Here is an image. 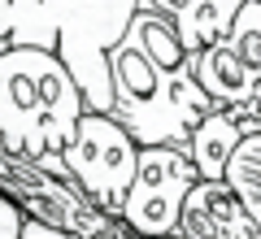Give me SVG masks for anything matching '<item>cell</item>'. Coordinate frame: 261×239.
I'll return each mask as SVG.
<instances>
[{
	"label": "cell",
	"mask_w": 261,
	"mask_h": 239,
	"mask_svg": "<svg viewBox=\"0 0 261 239\" xmlns=\"http://www.w3.org/2000/svg\"><path fill=\"white\" fill-rule=\"evenodd\" d=\"M87 113L83 92L57 52L5 48L0 52V148L22 161L61 156Z\"/></svg>",
	"instance_id": "cell-2"
},
{
	"label": "cell",
	"mask_w": 261,
	"mask_h": 239,
	"mask_svg": "<svg viewBox=\"0 0 261 239\" xmlns=\"http://www.w3.org/2000/svg\"><path fill=\"white\" fill-rule=\"evenodd\" d=\"M140 0H0V52H57L83 92L87 113H113L109 52L126 35Z\"/></svg>",
	"instance_id": "cell-1"
},
{
	"label": "cell",
	"mask_w": 261,
	"mask_h": 239,
	"mask_svg": "<svg viewBox=\"0 0 261 239\" xmlns=\"http://www.w3.org/2000/svg\"><path fill=\"white\" fill-rule=\"evenodd\" d=\"M192 78L214 109L248 122L261 118V0H248L226 35L192 57Z\"/></svg>",
	"instance_id": "cell-5"
},
{
	"label": "cell",
	"mask_w": 261,
	"mask_h": 239,
	"mask_svg": "<svg viewBox=\"0 0 261 239\" xmlns=\"http://www.w3.org/2000/svg\"><path fill=\"white\" fill-rule=\"evenodd\" d=\"M200 183L187 148H140V161H135V178H130V192L122 200V222L140 239H166L178 230V213H183L187 192Z\"/></svg>",
	"instance_id": "cell-7"
},
{
	"label": "cell",
	"mask_w": 261,
	"mask_h": 239,
	"mask_svg": "<svg viewBox=\"0 0 261 239\" xmlns=\"http://www.w3.org/2000/svg\"><path fill=\"white\" fill-rule=\"evenodd\" d=\"M0 196L27 222L65 230V235H79V239H140L122 222V213L96 209L70 178H57L44 166L22 161V156L5 152V148H0Z\"/></svg>",
	"instance_id": "cell-4"
},
{
	"label": "cell",
	"mask_w": 261,
	"mask_h": 239,
	"mask_svg": "<svg viewBox=\"0 0 261 239\" xmlns=\"http://www.w3.org/2000/svg\"><path fill=\"white\" fill-rule=\"evenodd\" d=\"M252 130H261V118L248 122V118H235V113L226 109H214L200 126L192 130V139H187V156H192L196 174L205 178H222L226 166H231L235 148L244 144V135H252Z\"/></svg>",
	"instance_id": "cell-9"
},
{
	"label": "cell",
	"mask_w": 261,
	"mask_h": 239,
	"mask_svg": "<svg viewBox=\"0 0 261 239\" xmlns=\"http://www.w3.org/2000/svg\"><path fill=\"white\" fill-rule=\"evenodd\" d=\"M140 9L161 13V18L178 31V39H183L187 52L192 57L200 52V39H196V0H140Z\"/></svg>",
	"instance_id": "cell-12"
},
{
	"label": "cell",
	"mask_w": 261,
	"mask_h": 239,
	"mask_svg": "<svg viewBox=\"0 0 261 239\" xmlns=\"http://www.w3.org/2000/svg\"><path fill=\"white\" fill-rule=\"evenodd\" d=\"M109 78H113V113L109 118L126 130L140 148H187L192 130L214 113L192 70H161L135 35H122L109 52Z\"/></svg>",
	"instance_id": "cell-3"
},
{
	"label": "cell",
	"mask_w": 261,
	"mask_h": 239,
	"mask_svg": "<svg viewBox=\"0 0 261 239\" xmlns=\"http://www.w3.org/2000/svg\"><path fill=\"white\" fill-rule=\"evenodd\" d=\"M22 222H27V218H22V213L0 196V239H18V235H22Z\"/></svg>",
	"instance_id": "cell-13"
},
{
	"label": "cell",
	"mask_w": 261,
	"mask_h": 239,
	"mask_svg": "<svg viewBox=\"0 0 261 239\" xmlns=\"http://www.w3.org/2000/svg\"><path fill=\"white\" fill-rule=\"evenodd\" d=\"M248 0H196V39H200V48L218 44V39L231 31L235 13L244 9Z\"/></svg>",
	"instance_id": "cell-11"
},
{
	"label": "cell",
	"mask_w": 261,
	"mask_h": 239,
	"mask_svg": "<svg viewBox=\"0 0 261 239\" xmlns=\"http://www.w3.org/2000/svg\"><path fill=\"white\" fill-rule=\"evenodd\" d=\"M135 161H140V144L109 113H83L74 139L61 152L65 178L105 213H122V200L135 178Z\"/></svg>",
	"instance_id": "cell-6"
},
{
	"label": "cell",
	"mask_w": 261,
	"mask_h": 239,
	"mask_svg": "<svg viewBox=\"0 0 261 239\" xmlns=\"http://www.w3.org/2000/svg\"><path fill=\"white\" fill-rule=\"evenodd\" d=\"M240 239H261V226H257V222H252V226H248V230H244V235H240Z\"/></svg>",
	"instance_id": "cell-15"
},
{
	"label": "cell",
	"mask_w": 261,
	"mask_h": 239,
	"mask_svg": "<svg viewBox=\"0 0 261 239\" xmlns=\"http://www.w3.org/2000/svg\"><path fill=\"white\" fill-rule=\"evenodd\" d=\"M18 239H79V235H65V230L39 226V222H22V235H18Z\"/></svg>",
	"instance_id": "cell-14"
},
{
	"label": "cell",
	"mask_w": 261,
	"mask_h": 239,
	"mask_svg": "<svg viewBox=\"0 0 261 239\" xmlns=\"http://www.w3.org/2000/svg\"><path fill=\"white\" fill-rule=\"evenodd\" d=\"M252 226V213L240 204V196L226 187V178H200L187 192L178 213V239H240Z\"/></svg>",
	"instance_id": "cell-8"
},
{
	"label": "cell",
	"mask_w": 261,
	"mask_h": 239,
	"mask_svg": "<svg viewBox=\"0 0 261 239\" xmlns=\"http://www.w3.org/2000/svg\"><path fill=\"white\" fill-rule=\"evenodd\" d=\"M226 187L240 196V204L252 213V222L261 226V130L244 135V144L235 148L231 166H226Z\"/></svg>",
	"instance_id": "cell-10"
}]
</instances>
